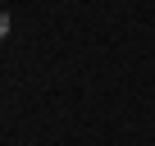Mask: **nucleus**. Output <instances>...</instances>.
<instances>
[{
  "mask_svg": "<svg viewBox=\"0 0 155 146\" xmlns=\"http://www.w3.org/2000/svg\"><path fill=\"white\" fill-rule=\"evenodd\" d=\"M5 32H9V14L0 9V41H5Z\"/></svg>",
  "mask_w": 155,
  "mask_h": 146,
  "instance_id": "obj_1",
  "label": "nucleus"
}]
</instances>
